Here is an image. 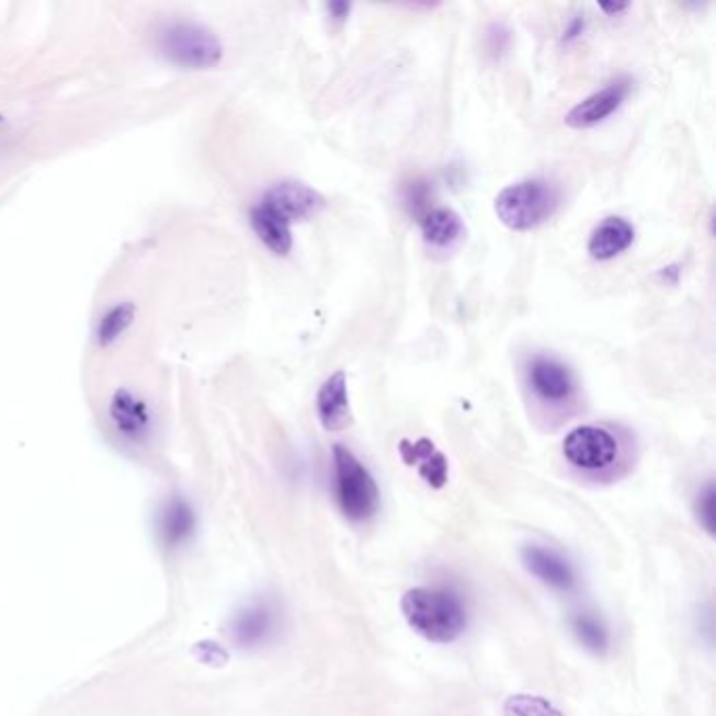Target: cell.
Returning <instances> with one entry per match:
<instances>
[{"label": "cell", "instance_id": "obj_1", "mask_svg": "<svg viewBox=\"0 0 716 716\" xmlns=\"http://www.w3.org/2000/svg\"><path fill=\"white\" fill-rule=\"evenodd\" d=\"M408 624L427 641H456L467 628V612L456 594L440 589H412L401 599Z\"/></svg>", "mask_w": 716, "mask_h": 716}, {"label": "cell", "instance_id": "obj_2", "mask_svg": "<svg viewBox=\"0 0 716 716\" xmlns=\"http://www.w3.org/2000/svg\"><path fill=\"white\" fill-rule=\"evenodd\" d=\"M561 196L544 179H525L504 187L495 200L496 217L513 231H530L548 221Z\"/></svg>", "mask_w": 716, "mask_h": 716}, {"label": "cell", "instance_id": "obj_3", "mask_svg": "<svg viewBox=\"0 0 716 716\" xmlns=\"http://www.w3.org/2000/svg\"><path fill=\"white\" fill-rule=\"evenodd\" d=\"M158 49L179 68L208 70L219 66L223 43L219 36L198 22L177 20L158 32Z\"/></svg>", "mask_w": 716, "mask_h": 716}, {"label": "cell", "instance_id": "obj_4", "mask_svg": "<svg viewBox=\"0 0 716 716\" xmlns=\"http://www.w3.org/2000/svg\"><path fill=\"white\" fill-rule=\"evenodd\" d=\"M334 458V484L337 498L345 518L353 521H366L378 511V488L372 479L371 470L366 469L355 454L345 445L332 447Z\"/></svg>", "mask_w": 716, "mask_h": 716}, {"label": "cell", "instance_id": "obj_5", "mask_svg": "<svg viewBox=\"0 0 716 716\" xmlns=\"http://www.w3.org/2000/svg\"><path fill=\"white\" fill-rule=\"evenodd\" d=\"M564 454L576 469H607L616 463V437L601 427H578L564 440Z\"/></svg>", "mask_w": 716, "mask_h": 716}, {"label": "cell", "instance_id": "obj_6", "mask_svg": "<svg viewBox=\"0 0 716 716\" xmlns=\"http://www.w3.org/2000/svg\"><path fill=\"white\" fill-rule=\"evenodd\" d=\"M259 202L270 206L291 225L314 219L326 206V198L320 192L300 181H280L272 185Z\"/></svg>", "mask_w": 716, "mask_h": 716}, {"label": "cell", "instance_id": "obj_7", "mask_svg": "<svg viewBox=\"0 0 716 716\" xmlns=\"http://www.w3.org/2000/svg\"><path fill=\"white\" fill-rule=\"evenodd\" d=\"M110 420L116 433L130 444L146 442L151 433L148 401L126 387L116 389L110 399Z\"/></svg>", "mask_w": 716, "mask_h": 716}, {"label": "cell", "instance_id": "obj_8", "mask_svg": "<svg viewBox=\"0 0 716 716\" xmlns=\"http://www.w3.org/2000/svg\"><path fill=\"white\" fill-rule=\"evenodd\" d=\"M277 626L275 607L268 599H257L231 617L229 635L236 645L250 649L272 639Z\"/></svg>", "mask_w": 716, "mask_h": 716}, {"label": "cell", "instance_id": "obj_9", "mask_svg": "<svg viewBox=\"0 0 716 716\" xmlns=\"http://www.w3.org/2000/svg\"><path fill=\"white\" fill-rule=\"evenodd\" d=\"M630 82L628 80H616L610 87L601 89L593 93L591 98L580 101L576 107H571L566 116V124L569 128L576 130H584V128H593L596 124L607 121L614 112L622 107V103L628 95Z\"/></svg>", "mask_w": 716, "mask_h": 716}, {"label": "cell", "instance_id": "obj_10", "mask_svg": "<svg viewBox=\"0 0 716 716\" xmlns=\"http://www.w3.org/2000/svg\"><path fill=\"white\" fill-rule=\"evenodd\" d=\"M527 380L532 391L550 404L568 401L576 391V383L568 366L553 357H534L527 368Z\"/></svg>", "mask_w": 716, "mask_h": 716}, {"label": "cell", "instance_id": "obj_11", "mask_svg": "<svg viewBox=\"0 0 716 716\" xmlns=\"http://www.w3.org/2000/svg\"><path fill=\"white\" fill-rule=\"evenodd\" d=\"M158 536L167 548H181L183 544L190 543L196 532V513L192 504L181 498L171 496L158 511Z\"/></svg>", "mask_w": 716, "mask_h": 716}, {"label": "cell", "instance_id": "obj_12", "mask_svg": "<svg viewBox=\"0 0 716 716\" xmlns=\"http://www.w3.org/2000/svg\"><path fill=\"white\" fill-rule=\"evenodd\" d=\"M318 417L326 431H343L351 424V406H349V389L346 374L334 372L323 380L318 391Z\"/></svg>", "mask_w": 716, "mask_h": 716}, {"label": "cell", "instance_id": "obj_13", "mask_svg": "<svg viewBox=\"0 0 716 716\" xmlns=\"http://www.w3.org/2000/svg\"><path fill=\"white\" fill-rule=\"evenodd\" d=\"M635 242V227L624 217H607L599 223L589 240V254L594 261H612Z\"/></svg>", "mask_w": 716, "mask_h": 716}, {"label": "cell", "instance_id": "obj_14", "mask_svg": "<svg viewBox=\"0 0 716 716\" xmlns=\"http://www.w3.org/2000/svg\"><path fill=\"white\" fill-rule=\"evenodd\" d=\"M399 452L406 465L417 467L420 477L435 490L444 488L447 481V461L444 454L435 447L429 440H419V442H408L404 440L399 444Z\"/></svg>", "mask_w": 716, "mask_h": 716}, {"label": "cell", "instance_id": "obj_15", "mask_svg": "<svg viewBox=\"0 0 716 716\" xmlns=\"http://www.w3.org/2000/svg\"><path fill=\"white\" fill-rule=\"evenodd\" d=\"M250 225H252L254 234L259 236V240L270 248L273 254L286 257L293 250L291 223L286 221L284 217H280L263 202H259L250 208Z\"/></svg>", "mask_w": 716, "mask_h": 716}, {"label": "cell", "instance_id": "obj_16", "mask_svg": "<svg viewBox=\"0 0 716 716\" xmlns=\"http://www.w3.org/2000/svg\"><path fill=\"white\" fill-rule=\"evenodd\" d=\"M523 561L536 578L543 580L544 584L559 591L573 589L576 582L573 569L569 568L568 561L557 553L546 550L543 546H527L523 550Z\"/></svg>", "mask_w": 716, "mask_h": 716}, {"label": "cell", "instance_id": "obj_17", "mask_svg": "<svg viewBox=\"0 0 716 716\" xmlns=\"http://www.w3.org/2000/svg\"><path fill=\"white\" fill-rule=\"evenodd\" d=\"M420 229H422V238L427 245L435 248H450L458 245L465 234L467 227L463 217L452 211V208H431L422 219H420Z\"/></svg>", "mask_w": 716, "mask_h": 716}, {"label": "cell", "instance_id": "obj_18", "mask_svg": "<svg viewBox=\"0 0 716 716\" xmlns=\"http://www.w3.org/2000/svg\"><path fill=\"white\" fill-rule=\"evenodd\" d=\"M137 318V305L133 300H118L110 305L95 326V341L100 346L118 343Z\"/></svg>", "mask_w": 716, "mask_h": 716}, {"label": "cell", "instance_id": "obj_19", "mask_svg": "<svg viewBox=\"0 0 716 716\" xmlns=\"http://www.w3.org/2000/svg\"><path fill=\"white\" fill-rule=\"evenodd\" d=\"M571 626H573V633H576L578 641L582 643L589 651H593V654H605L607 651L610 637H607V630H605V626H603V622L599 617L584 612V614L573 616Z\"/></svg>", "mask_w": 716, "mask_h": 716}, {"label": "cell", "instance_id": "obj_20", "mask_svg": "<svg viewBox=\"0 0 716 716\" xmlns=\"http://www.w3.org/2000/svg\"><path fill=\"white\" fill-rule=\"evenodd\" d=\"M507 716H564L541 695H511L504 704Z\"/></svg>", "mask_w": 716, "mask_h": 716}, {"label": "cell", "instance_id": "obj_21", "mask_svg": "<svg viewBox=\"0 0 716 716\" xmlns=\"http://www.w3.org/2000/svg\"><path fill=\"white\" fill-rule=\"evenodd\" d=\"M429 198H431V190H429L427 181H414L406 187V206L412 215H417L420 219L431 211Z\"/></svg>", "mask_w": 716, "mask_h": 716}, {"label": "cell", "instance_id": "obj_22", "mask_svg": "<svg viewBox=\"0 0 716 716\" xmlns=\"http://www.w3.org/2000/svg\"><path fill=\"white\" fill-rule=\"evenodd\" d=\"M697 518H700V523L706 527L708 534H715L716 492L713 484L706 486V490L700 495V500H697Z\"/></svg>", "mask_w": 716, "mask_h": 716}, {"label": "cell", "instance_id": "obj_23", "mask_svg": "<svg viewBox=\"0 0 716 716\" xmlns=\"http://www.w3.org/2000/svg\"><path fill=\"white\" fill-rule=\"evenodd\" d=\"M194 656H196L198 662L206 664V667H225L227 660H229V656H227V651L223 649L221 645L213 641L198 643L194 647Z\"/></svg>", "mask_w": 716, "mask_h": 716}, {"label": "cell", "instance_id": "obj_24", "mask_svg": "<svg viewBox=\"0 0 716 716\" xmlns=\"http://www.w3.org/2000/svg\"><path fill=\"white\" fill-rule=\"evenodd\" d=\"M328 11L337 22H345L349 13H351V4L349 2H332V4H328Z\"/></svg>", "mask_w": 716, "mask_h": 716}, {"label": "cell", "instance_id": "obj_25", "mask_svg": "<svg viewBox=\"0 0 716 716\" xmlns=\"http://www.w3.org/2000/svg\"><path fill=\"white\" fill-rule=\"evenodd\" d=\"M630 4H601V11H605L607 15H617V13H624Z\"/></svg>", "mask_w": 716, "mask_h": 716}]
</instances>
